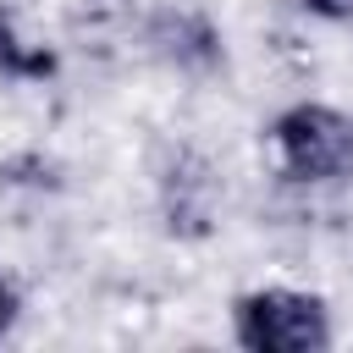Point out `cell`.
<instances>
[{"label": "cell", "mask_w": 353, "mask_h": 353, "mask_svg": "<svg viewBox=\"0 0 353 353\" xmlns=\"http://www.w3.org/2000/svg\"><path fill=\"white\" fill-rule=\"evenodd\" d=\"M6 320H11V292L0 287V325H6Z\"/></svg>", "instance_id": "5"}, {"label": "cell", "mask_w": 353, "mask_h": 353, "mask_svg": "<svg viewBox=\"0 0 353 353\" xmlns=\"http://www.w3.org/2000/svg\"><path fill=\"white\" fill-rule=\"evenodd\" d=\"M237 342L259 353H303L325 342V309L303 292H248L237 303Z\"/></svg>", "instance_id": "2"}, {"label": "cell", "mask_w": 353, "mask_h": 353, "mask_svg": "<svg viewBox=\"0 0 353 353\" xmlns=\"http://www.w3.org/2000/svg\"><path fill=\"white\" fill-rule=\"evenodd\" d=\"M303 6L320 17H353V0H303Z\"/></svg>", "instance_id": "4"}, {"label": "cell", "mask_w": 353, "mask_h": 353, "mask_svg": "<svg viewBox=\"0 0 353 353\" xmlns=\"http://www.w3.org/2000/svg\"><path fill=\"white\" fill-rule=\"evenodd\" d=\"M55 61L44 55V50H22V39L6 28V17H0V72H11V77H44Z\"/></svg>", "instance_id": "3"}, {"label": "cell", "mask_w": 353, "mask_h": 353, "mask_svg": "<svg viewBox=\"0 0 353 353\" xmlns=\"http://www.w3.org/2000/svg\"><path fill=\"white\" fill-rule=\"evenodd\" d=\"M276 160L298 182H325L353 165V121L325 105H298L276 121Z\"/></svg>", "instance_id": "1"}]
</instances>
